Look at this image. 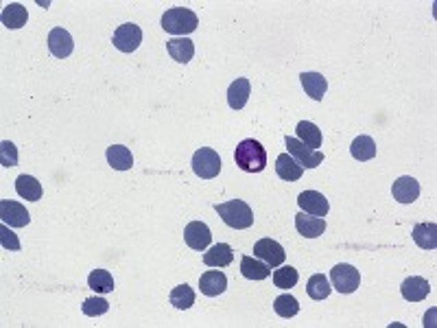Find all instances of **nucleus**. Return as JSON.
Here are the masks:
<instances>
[{"label":"nucleus","instance_id":"nucleus-14","mask_svg":"<svg viewBox=\"0 0 437 328\" xmlns=\"http://www.w3.org/2000/svg\"><path fill=\"white\" fill-rule=\"evenodd\" d=\"M199 289H202V294L208 298L221 296L223 291L228 289V278L223 272H219V269H210V272L202 274V278H199Z\"/></svg>","mask_w":437,"mask_h":328},{"label":"nucleus","instance_id":"nucleus-6","mask_svg":"<svg viewBox=\"0 0 437 328\" xmlns=\"http://www.w3.org/2000/svg\"><path fill=\"white\" fill-rule=\"evenodd\" d=\"M287 154L295 158V162L300 164V167L304 169H315V167H320V164L324 162V154L320 149H311V147H306L302 145L298 138H293V136H287Z\"/></svg>","mask_w":437,"mask_h":328},{"label":"nucleus","instance_id":"nucleus-25","mask_svg":"<svg viewBox=\"0 0 437 328\" xmlns=\"http://www.w3.org/2000/svg\"><path fill=\"white\" fill-rule=\"evenodd\" d=\"M16 193L27 199V202H40L42 199V184L31 178V175H20L16 180Z\"/></svg>","mask_w":437,"mask_h":328},{"label":"nucleus","instance_id":"nucleus-4","mask_svg":"<svg viewBox=\"0 0 437 328\" xmlns=\"http://www.w3.org/2000/svg\"><path fill=\"white\" fill-rule=\"evenodd\" d=\"M191 164H193L195 175H197V178H202V180H212V178H217L219 171H221V158H219L217 151L210 149V147L197 149Z\"/></svg>","mask_w":437,"mask_h":328},{"label":"nucleus","instance_id":"nucleus-33","mask_svg":"<svg viewBox=\"0 0 437 328\" xmlns=\"http://www.w3.org/2000/svg\"><path fill=\"white\" fill-rule=\"evenodd\" d=\"M298 280H300V272L291 265H285L274 272V285L280 289H291L298 285Z\"/></svg>","mask_w":437,"mask_h":328},{"label":"nucleus","instance_id":"nucleus-13","mask_svg":"<svg viewBox=\"0 0 437 328\" xmlns=\"http://www.w3.org/2000/svg\"><path fill=\"white\" fill-rule=\"evenodd\" d=\"M75 49V42H73V35H70L66 29L62 27H55L49 33V51L59 57V60H66V57L73 53Z\"/></svg>","mask_w":437,"mask_h":328},{"label":"nucleus","instance_id":"nucleus-16","mask_svg":"<svg viewBox=\"0 0 437 328\" xmlns=\"http://www.w3.org/2000/svg\"><path fill=\"white\" fill-rule=\"evenodd\" d=\"M295 228L306 239H317L326 232V219L324 217H306V213L295 215Z\"/></svg>","mask_w":437,"mask_h":328},{"label":"nucleus","instance_id":"nucleus-11","mask_svg":"<svg viewBox=\"0 0 437 328\" xmlns=\"http://www.w3.org/2000/svg\"><path fill=\"white\" fill-rule=\"evenodd\" d=\"M298 206L302 208V213L313 215V217H326L328 210H330L328 199L322 193H317V191H304V193H300Z\"/></svg>","mask_w":437,"mask_h":328},{"label":"nucleus","instance_id":"nucleus-29","mask_svg":"<svg viewBox=\"0 0 437 328\" xmlns=\"http://www.w3.org/2000/svg\"><path fill=\"white\" fill-rule=\"evenodd\" d=\"M88 287L97 294H112L114 291V278L108 269H94L88 276Z\"/></svg>","mask_w":437,"mask_h":328},{"label":"nucleus","instance_id":"nucleus-26","mask_svg":"<svg viewBox=\"0 0 437 328\" xmlns=\"http://www.w3.org/2000/svg\"><path fill=\"white\" fill-rule=\"evenodd\" d=\"M298 140L302 145L311 147V149H320L322 147V130L317 127L315 123H309V121H300L298 123Z\"/></svg>","mask_w":437,"mask_h":328},{"label":"nucleus","instance_id":"nucleus-36","mask_svg":"<svg viewBox=\"0 0 437 328\" xmlns=\"http://www.w3.org/2000/svg\"><path fill=\"white\" fill-rule=\"evenodd\" d=\"M0 243H3L5 250H11V252H18L20 250V241H18L16 234L9 230L7 224L0 226Z\"/></svg>","mask_w":437,"mask_h":328},{"label":"nucleus","instance_id":"nucleus-30","mask_svg":"<svg viewBox=\"0 0 437 328\" xmlns=\"http://www.w3.org/2000/svg\"><path fill=\"white\" fill-rule=\"evenodd\" d=\"M330 291H333V287H330L328 278L324 274H313L309 278V285H306V294H309V298L326 300L330 296Z\"/></svg>","mask_w":437,"mask_h":328},{"label":"nucleus","instance_id":"nucleus-3","mask_svg":"<svg viewBox=\"0 0 437 328\" xmlns=\"http://www.w3.org/2000/svg\"><path fill=\"white\" fill-rule=\"evenodd\" d=\"M197 25H199L197 14L184 7H173L162 16V29L171 35H188L197 31Z\"/></svg>","mask_w":437,"mask_h":328},{"label":"nucleus","instance_id":"nucleus-7","mask_svg":"<svg viewBox=\"0 0 437 328\" xmlns=\"http://www.w3.org/2000/svg\"><path fill=\"white\" fill-rule=\"evenodd\" d=\"M114 46L121 53H134L140 44H143V29L138 25H132V22H127V25H121L114 31Z\"/></svg>","mask_w":437,"mask_h":328},{"label":"nucleus","instance_id":"nucleus-12","mask_svg":"<svg viewBox=\"0 0 437 328\" xmlns=\"http://www.w3.org/2000/svg\"><path fill=\"white\" fill-rule=\"evenodd\" d=\"M392 195L400 204H413L420 197V182L416 178H411V175H403V178H398L394 182Z\"/></svg>","mask_w":437,"mask_h":328},{"label":"nucleus","instance_id":"nucleus-32","mask_svg":"<svg viewBox=\"0 0 437 328\" xmlns=\"http://www.w3.org/2000/svg\"><path fill=\"white\" fill-rule=\"evenodd\" d=\"M274 311L280 315V318H285V320L295 318V315L300 313V302L295 300L293 296H289V294L278 296L276 302H274Z\"/></svg>","mask_w":437,"mask_h":328},{"label":"nucleus","instance_id":"nucleus-22","mask_svg":"<svg viewBox=\"0 0 437 328\" xmlns=\"http://www.w3.org/2000/svg\"><path fill=\"white\" fill-rule=\"evenodd\" d=\"M241 274L247 280H265L271 276V267L267 263H261V259H256V256H243Z\"/></svg>","mask_w":437,"mask_h":328},{"label":"nucleus","instance_id":"nucleus-9","mask_svg":"<svg viewBox=\"0 0 437 328\" xmlns=\"http://www.w3.org/2000/svg\"><path fill=\"white\" fill-rule=\"evenodd\" d=\"M0 217H3V224H7L9 228H25L31 221L27 208L18 202H11V199H3V202H0Z\"/></svg>","mask_w":437,"mask_h":328},{"label":"nucleus","instance_id":"nucleus-31","mask_svg":"<svg viewBox=\"0 0 437 328\" xmlns=\"http://www.w3.org/2000/svg\"><path fill=\"white\" fill-rule=\"evenodd\" d=\"M171 304H173L175 309H180V311L191 309L193 304H195V291L188 287L186 283L184 285H177L171 291Z\"/></svg>","mask_w":437,"mask_h":328},{"label":"nucleus","instance_id":"nucleus-17","mask_svg":"<svg viewBox=\"0 0 437 328\" xmlns=\"http://www.w3.org/2000/svg\"><path fill=\"white\" fill-rule=\"evenodd\" d=\"M250 95H252V86H250V79H236L234 84L230 86L228 90V103L232 110H243L247 101H250Z\"/></svg>","mask_w":437,"mask_h":328},{"label":"nucleus","instance_id":"nucleus-23","mask_svg":"<svg viewBox=\"0 0 437 328\" xmlns=\"http://www.w3.org/2000/svg\"><path fill=\"white\" fill-rule=\"evenodd\" d=\"M108 162H110V167L116 169V171H129L134 167V156L127 147L112 145V147H108Z\"/></svg>","mask_w":437,"mask_h":328},{"label":"nucleus","instance_id":"nucleus-8","mask_svg":"<svg viewBox=\"0 0 437 328\" xmlns=\"http://www.w3.org/2000/svg\"><path fill=\"white\" fill-rule=\"evenodd\" d=\"M254 256H256V259L265 261L271 269H274V267H280L282 263H285L287 252H285V248H282L278 241H274V239H261V241L254 245Z\"/></svg>","mask_w":437,"mask_h":328},{"label":"nucleus","instance_id":"nucleus-2","mask_svg":"<svg viewBox=\"0 0 437 328\" xmlns=\"http://www.w3.org/2000/svg\"><path fill=\"white\" fill-rule=\"evenodd\" d=\"M215 210L223 219V224L230 226L232 230H247L254 224L252 208L247 206L243 199H232V202H226V204H217Z\"/></svg>","mask_w":437,"mask_h":328},{"label":"nucleus","instance_id":"nucleus-15","mask_svg":"<svg viewBox=\"0 0 437 328\" xmlns=\"http://www.w3.org/2000/svg\"><path fill=\"white\" fill-rule=\"evenodd\" d=\"M400 294H403V298L407 302H422L431 294V285H429V280H424L420 276H411L400 285Z\"/></svg>","mask_w":437,"mask_h":328},{"label":"nucleus","instance_id":"nucleus-5","mask_svg":"<svg viewBox=\"0 0 437 328\" xmlns=\"http://www.w3.org/2000/svg\"><path fill=\"white\" fill-rule=\"evenodd\" d=\"M330 280H333V287L339 291V294H354V291L359 289L361 285V274L359 269H354L348 263H339L333 267V272H330Z\"/></svg>","mask_w":437,"mask_h":328},{"label":"nucleus","instance_id":"nucleus-28","mask_svg":"<svg viewBox=\"0 0 437 328\" xmlns=\"http://www.w3.org/2000/svg\"><path fill=\"white\" fill-rule=\"evenodd\" d=\"M413 241L422 250H435L437 248V226L435 224H418L413 228Z\"/></svg>","mask_w":437,"mask_h":328},{"label":"nucleus","instance_id":"nucleus-19","mask_svg":"<svg viewBox=\"0 0 437 328\" xmlns=\"http://www.w3.org/2000/svg\"><path fill=\"white\" fill-rule=\"evenodd\" d=\"M300 81H302V86L306 90V95H309L313 101H322L324 99L326 90H328V81H326L324 75H320V73H302Z\"/></svg>","mask_w":437,"mask_h":328},{"label":"nucleus","instance_id":"nucleus-1","mask_svg":"<svg viewBox=\"0 0 437 328\" xmlns=\"http://www.w3.org/2000/svg\"><path fill=\"white\" fill-rule=\"evenodd\" d=\"M234 160H236V167L245 173H261L267 167V151L258 140L247 138L236 145Z\"/></svg>","mask_w":437,"mask_h":328},{"label":"nucleus","instance_id":"nucleus-35","mask_svg":"<svg viewBox=\"0 0 437 328\" xmlns=\"http://www.w3.org/2000/svg\"><path fill=\"white\" fill-rule=\"evenodd\" d=\"M0 164L7 169L18 164V149L11 140H3V143H0Z\"/></svg>","mask_w":437,"mask_h":328},{"label":"nucleus","instance_id":"nucleus-18","mask_svg":"<svg viewBox=\"0 0 437 328\" xmlns=\"http://www.w3.org/2000/svg\"><path fill=\"white\" fill-rule=\"evenodd\" d=\"M276 173H278V178L285 180V182H298L304 175V167H300L293 156L282 154L276 160Z\"/></svg>","mask_w":437,"mask_h":328},{"label":"nucleus","instance_id":"nucleus-20","mask_svg":"<svg viewBox=\"0 0 437 328\" xmlns=\"http://www.w3.org/2000/svg\"><path fill=\"white\" fill-rule=\"evenodd\" d=\"M167 51L177 64H188L195 55V44L188 38H175L167 42Z\"/></svg>","mask_w":437,"mask_h":328},{"label":"nucleus","instance_id":"nucleus-34","mask_svg":"<svg viewBox=\"0 0 437 328\" xmlns=\"http://www.w3.org/2000/svg\"><path fill=\"white\" fill-rule=\"evenodd\" d=\"M81 311H84L88 318H99V315H105L110 311V302L105 298L94 296V298L84 300V304H81Z\"/></svg>","mask_w":437,"mask_h":328},{"label":"nucleus","instance_id":"nucleus-10","mask_svg":"<svg viewBox=\"0 0 437 328\" xmlns=\"http://www.w3.org/2000/svg\"><path fill=\"white\" fill-rule=\"evenodd\" d=\"M184 241L191 250L204 252L212 241V232L204 221H191L184 230Z\"/></svg>","mask_w":437,"mask_h":328},{"label":"nucleus","instance_id":"nucleus-24","mask_svg":"<svg viewBox=\"0 0 437 328\" xmlns=\"http://www.w3.org/2000/svg\"><path fill=\"white\" fill-rule=\"evenodd\" d=\"M29 14H27V7L20 5V3H11L3 9V25L7 29H22L27 25Z\"/></svg>","mask_w":437,"mask_h":328},{"label":"nucleus","instance_id":"nucleus-21","mask_svg":"<svg viewBox=\"0 0 437 328\" xmlns=\"http://www.w3.org/2000/svg\"><path fill=\"white\" fill-rule=\"evenodd\" d=\"M234 261V252L228 243H217L204 254V263L208 267H228Z\"/></svg>","mask_w":437,"mask_h":328},{"label":"nucleus","instance_id":"nucleus-27","mask_svg":"<svg viewBox=\"0 0 437 328\" xmlns=\"http://www.w3.org/2000/svg\"><path fill=\"white\" fill-rule=\"evenodd\" d=\"M350 154L354 160H359V162H368L376 156V143L370 138V136H359V138H354L352 140V145H350Z\"/></svg>","mask_w":437,"mask_h":328}]
</instances>
